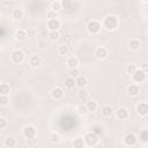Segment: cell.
I'll return each mask as SVG.
<instances>
[{"label": "cell", "instance_id": "obj_28", "mask_svg": "<svg viewBox=\"0 0 148 148\" xmlns=\"http://www.w3.org/2000/svg\"><path fill=\"white\" fill-rule=\"evenodd\" d=\"M140 47V40L136 38H133L130 40V49L131 50H139Z\"/></svg>", "mask_w": 148, "mask_h": 148}, {"label": "cell", "instance_id": "obj_19", "mask_svg": "<svg viewBox=\"0 0 148 148\" xmlns=\"http://www.w3.org/2000/svg\"><path fill=\"white\" fill-rule=\"evenodd\" d=\"M58 53L60 56H67L69 53V47L67 46V44H60L58 46Z\"/></svg>", "mask_w": 148, "mask_h": 148}, {"label": "cell", "instance_id": "obj_18", "mask_svg": "<svg viewBox=\"0 0 148 148\" xmlns=\"http://www.w3.org/2000/svg\"><path fill=\"white\" fill-rule=\"evenodd\" d=\"M10 92V87L7 83H0V95L8 96Z\"/></svg>", "mask_w": 148, "mask_h": 148}, {"label": "cell", "instance_id": "obj_12", "mask_svg": "<svg viewBox=\"0 0 148 148\" xmlns=\"http://www.w3.org/2000/svg\"><path fill=\"white\" fill-rule=\"evenodd\" d=\"M116 114H117V118L120 119V120H125V119H127L130 117V112H128V110L126 108H119L117 110Z\"/></svg>", "mask_w": 148, "mask_h": 148}, {"label": "cell", "instance_id": "obj_14", "mask_svg": "<svg viewBox=\"0 0 148 148\" xmlns=\"http://www.w3.org/2000/svg\"><path fill=\"white\" fill-rule=\"evenodd\" d=\"M127 92H128L131 96H136V95H139V92H140V88H139V86L135 84V83L130 84V86L127 87Z\"/></svg>", "mask_w": 148, "mask_h": 148}, {"label": "cell", "instance_id": "obj_25", "mask_svg": "<svg viewBox=\"0 0 148 148\" xmlns=\"http://www.w3.org/2000/svg\"><path fill=\"white\" fill-rule=\"evenodd\" d=\"M3 145L7 148H13V147L16 146V140L14 138H6L5 141H3Z\"/></svg>", "mask_w": 148, "mask_h": 148}, {"label": "cell", "instance_id": "obj_7", "mask_svg": "<svg viewBox=\"0 0 148 148\" xmlns=\"http://www.w3.org/2000/svg\"><path fill=\"white\" fill-rule=\"evenodd\" d=\"M46 25H47V29H49L50 31H58L59 28H60V25H61V22H60V20H58V18L47 20Z\"/></svg>", "mask_w": 148, "mask_h": 148}, {"label": "cell", "instance_id": "obj_21", "mask_svg": "<svg viewBox=\"0 0 148 148\" xmlns=\"http://www.w3.org/2000/svg\"><path fill=\"white\" fill-rule=\"evenodd\" d=\"M50 7H51V10H53V12H59L60 9H62V7H61V1H59V0H56V1H52L51 2V5H50Z\"/></svg>", "mask_w": 148, "mask_h": 148}, {"label": "cell", "instance_id": "obj_40", "mask_svg": "<svg viewBox=\"0 0 148 148\" xmlns=\"http://www.w3.org/2000/svg\"><path fill=\"white\" fill-rule=\"evenodd\" d=\"M38 46H39V49H45L46 47V42L45 40H39L38 42Z\"/></svg>", "mask_w": 148, "mask_h": 148}, {"label": "cell", "instance_id": "obj_38", "mask_svg": "<svg viewBox=\"0 0 148 148\" xmlns=\"http://www.w3.org/2000/svg\"><path fill=\"white\" fill-rule=\"evenodd\" d=\"M7 125H8L7 119H6V118H3V117H0V130L6 128V127H7Z\"/></svg>", "mask_w": 148, "mask_h": 148}, {"label": "cell", "instance_id": "obj_37", "mask_svg": "<svg viewBox=\"0 0 148 148\" xmlns=\"http://www.w3.org/2000/svg\"><path fill=\"white\" fill-rule=\"evenodd\" d=\"M79 74H80V71H79L77 68H74V69H71V73H69V76H71V77H73V79H75V77H77V76H80Z\"/></svg>", "mask_w": 148, "mask_h": 148}, {"label": "cell", "instance_id": "obj_24", "mask_svg": "<svg viewBox=\"0 0 148 148\" xmlns=\"http://www.w3.org/2000/svg\"><path fill=\"white\" fill-rule=\"evenodd\" d=\"M112 113H113L112 106H110V105H104V106L102 108V114H103L104 117H110Z\"/></svg>", "mask_w": 148, "mask_h": 148}, {"label": "cell", "instance_id": "obj_29", "mask_svg": "<svg viewBox=\"0 0 148 148\" xmlns=\"http://www.w3.org/2000/svg\"><path fill=\"white\" fill-rule=\"evenodd\" d=\"M77 98L80 99V101H86L87 98H88V92H87V90L86 89H79V91H77Z\"/></svg>", "mask_w": 148, "mask_h": 148}, {"label": "cell", "instance_id": "obj_4", "mask_svg": "<svg viewBox=\"0 0 148 148\" xmlns=\"http://www.w3.org/2000/svg\"><path fill=\"white\" fill-rule=\"evenodd\" d=\"M36 133H37L36 132V128L32 125H27L22 130V134H23V136L25 139H34L36 136Z\"/></svg>", "mask_w": 148, "mask_h": 148}, {"label": "cell", "instance_id": "obj_10", "mask_svg": "<svg viewBox=\"0 0 148 148\" xmlns=\"http://www.w3.org/2000/svg\"><path fill=\"white\" fill-rule=\"evenodd\" d=\"M136 111L139 113V116L141 117H146L148 114V105L146 102H141L136 105Z\"/></svg>", "mask_w": 148, "mask_h": 148}, {"label": "cell", "instance_id": "obj_20", "mask_svg": "<svg viewBox=\"0 0 148 148\" xmlns=\"http://www.w3.org/2000/svg\"><path fill=\"white\" fill-rule=\"evenodd\" d=\"M50 140L52 143H59L61 141V135L58 132H52L50 134Z\"/></svg>", "mask_w": 148, "mask_h": 148}, {"label": "cell", "instance_id": "obj_39", "mask_svg": "<svg viewBox=\"0 0 148 148\" xmlns=\"http://www.w3.org/2000/svg\"><path fill=\"white\" fill-rule=\"evenodd\" d=\"M71 5H72L71 1H61V7H65V9H67Z\"/></svg>", "mask_w": 148, "mask_h": 148}, {"label": "cell", "instance_id": "obj_2", "mask_svg": "<svg viewBox=\"0 0 148 148\" xmlns=\"http://www.w3.org/2000/svg\"><path fill=\"white\" fill-rule=\"evenodd\" d=\"M99 139H98V135L95 133V132H88L84 134L83 136V142L86 146L88 147H95L97 143H98Z\"/></svg>", "mask_w": 148, "mask_h": 148}, {"label": "cell", "instance_id": "obj_41", "mask_svg": "<svg viewBox=\"0 0 148 148\" xmlns=\"http://www.w3.org/2000/svg\"><path fill=\"white\" fill-rule=\"evenodd\" d=\"M142 72H145V73H147V64L145 62V64H142V67L140 68Z\"/></svg>", "mask_w": 148, "mask_h": 148}, {"label": "cell", "instance_id": "obj_34", "mask_svg": "<svg viewBox=\"0 0 148 148\" xmlns=\"http://www.w3.org/2000/svg\"><path fill=\"white\" fill-rule=\"evenodd\" d=\"M25 32H27V37H29V38H32L36 36V30L34 28H28L25 30Z\"/></svg>", "mask_w": 148, "mask_h": 148}, {"label": "cell", "instance_id": "obj_16", "mask_svg": "<svg viewBox=\"0 0 148 148\" xmlns=\"http://www.w3.org/2000/svg\"><path fill=\"white\" fill-rule=\"evenodd\" d=\"M88 84V81L84 76H77L75 80V86H77L80 89H84V87Z\"/></svg>", "mask_w": 148, "mask_h": 148}, {"label": "cell", "instance_id": "obj_13", "mask_svg": "<svg viewBox=\"0 0 148 148\" xmlns=\"http://www.w3.org/2000/svg\"><path fill=\"white\" fill-rule=\"evenodd\" d=\"M66 65H67V67L71 68V69L77 68V66H79V59H77L76 57H69V58H67Z\"/></svg>", "mask_w": 148, "mask_h": 148}, {"label": "cell", "instance_id": "obj_1", "mask_svg": "<svg viewBox=\"0 0 148 148\" xmlns=\"http://www.w3.org/2000/svg\"><path fill=\"white\" fill-rule=\"evenodd\" d=\"M103 25V28H105L106 30L109 31H113L118 28L119 25V21H118V17L114 16V15H106L104 18H103V22L101 23Z\"/></svg>", "mask_w": 148, "mask_h": 148}, {"label": "cell", "instance_id": "obj_33", "mask_svg": "<svg viewBox=\"0 0 148 148\" xmlns=\"http://www.w3.org/2000/svg\"><path fill=\"white\" fill-rule=\"evenodd\" d=\"M138 68H136V66L135 65H133V64H131V65H128L127 66V68H126V73L128 74V75H133L134 73H135V71H136Z\"/></svg>", "mask_w": 148, "mask_h": 148}, {"label": "cell", "instance_id": "obj_5", "mask_svg": "<svg viewBox=\"0 0 148 148\" xmlns=\"http://www.w3.org/2000/svg\"><path fill=\"white\" fill-rule=\"evenodd\" d=\"M10 58L14 64H21L24 60V52L21 50H14L10 54Z\"/></svg>", "mask_w": 148, "mask_h": 148}, {"label": "cell", "instance_id": "obj_23", "mask_svg": "<svg viewBox=\"0 0 148 148\" xmlns=\"http://www.w3.org/2000/svg\"><path fill=\"white\" fill-rule=\"evenodd\" d=\"M65 87H66L67 89H73V88L75 87V79H73V77H71V76L66 77V79H65Z\"/></svg>", "mask_w": 148, "mask_h": 148}, {"label": "cell", "instance_id": "obj_31", "mask_svg": "<svg viewBox=\"0 0 148 148\" xmlns=\"http://www.w3.org/2000/svg\"><path fill=\"white\" fill-rule=\"evenodd\" d=\"M49 37H50V39L51 40H58L59 39V37H60V32L59 31H50L49 32Z\"/></svg>", "mask_w": 148, "mask_h": 148}, {"label": "cell", "instance_id": "obj_11", "mask_svg": "<svg viewBox=\"0 0 148 148\" xmlns=\"http://www.w3.org/2000/svg\"><path fill=\"white\" fill-rule=\"evenodd\" d=\"M95 56L97 59H104L108 56V49L104 46H98L95 50Z\"/></svg>", "mask_w": 148, "mask_h": 148}, {"label": "cell", "instance_id": "obj_35", "mask_svg": "<svg viewBox=\"0 0 148 148\" xmlns=\"http://www.w3.org/2000/svg\"><path fill=\"white\" fill-rule=\"evenodd\" d=\"M8 103H9L8 96H2V95H0V105L6 106V105H8Z\"/></svg>", "mask_w": 148, "mask_h": 148}, {"label": "cell", "instance_id": "obj_36", "mask_svg": "<svg viewBox=\"0 0 148 148\" xmlns=\"http://www.w3.org/2000/svg\"><path fill=\"white\" fill-rule=\"evenodd\" d=\"M46 17H47L49 20H53V18H57V13L50 9V10L46 13Z\"/></svg>", "mask_w": 148, "mask_h": 148}, {"label": "cell", "instance_id": "obj_26", "mask_svg": "<svg viewBox=\"0 0 148 148\" xmlns=\"http://www.w3.org/2000/svg\"><path fill=\"white\" fill-rule=\"evenodd\" d=\"M86 106H87L88 111H91V112H92V111H96V110H97V102L94 101V99H91V101L87 102Z\"/></svg>", "mask_w": 148, "mask_h": 148}, {"label": "cell", "instance_id": "obj_17", "mask_svg": "<svg viewBox=\"0 0 148 148\" xmlns=\"http://www.w3.org/2000/svg\"><path fill=\"white\" fill-rule=\"evenodd\" d=\"M29 64L31 67H38L42 64V58L39 56H32L29 60Z\"/></svg>", "mask_w": 148, "mask_h": 148}, {"label": "cell", "instance_id": "obj_32", "mask_svg": "<svg viewBox=\"0 0 148 148\" xmlns=\"http://www.w3.org/2000/svg\"><path fill=\"white\" fill-rule=\"evenodd\" d=\"M140 140H141L143 143H147V142H148V131H147V130H143V131L140 133Z\"/></svg>", "mask_w": 148, "mask_h": 148}, {"label": "cell", "instance_id": "obj_8", "mask_svg": "<svg viewBox=\"0 0 148 148\" xmlns=\"http://www.w3.org/2000/svg\"><path fill=\"white\" fill-rule=\"evenodd\" d=\"M146 76H147V73L142 72L140 68H139V69H136V71H135V73L132 75L133 81H134V82H136V83H141V82H143V81L146 80Z\"/></svg>", "mask_w": 148, "mask_h": 148}, {"label": "cell", "instance_id": "obj_6", "mask_svg": "<svg viewBox=\"0 0 148 148\" xmlns=\"http://www.w3.org/2000/svg\"><path fill=\"white\" fill-rule=\"evenodd\" d=\"M123 141H124V143H125L127 147H133V146L136 145L138 138H136V135L133 134V133H127V134L124 136Z\"/></svg>", "mask_w": 148, "mask_h": 148}, {"label": "cell", "instance_id": "obj_27", "mask_svg": "<svg viewBox=\"0 0 148 148\" xmlns=\"http://www.w3.org/2000/svg\"><path fill=\"white\" fill-rule=\"evenodd\" d=\"M76 112H77L80 116H86L89 111H88V109H87L86 104H80V105L76 108Z\"/></svg>", "mask_w": 148, "mask_h": 148}, {"label": "cell", "instance_id": "obj_30", "mask_svg": "<svg viewBox=\"0 0 148 148\" xmlns=\"http://www.w3.org/2000/svg\"><path fill=\"white\" fill-rule=\"evenodd\" d=\"M73 146H74V148H83L86 145H84L82 138H76V139H74V141H73Z\"/></svg>", "mask_w": 148, "mask_h": 148}, {"label": "cell", "instance_id": "obj_15", "mask_svg": "<svg viewBox=\"0 0 148 148\" xmlns=\"http://www.w3.org/2000/svg\"><path fill=\"white\" fill-rule=\"evenodd\" d=\"M10 15H12V17H13V18H15V20H20V18H22V17H23V9H22V8L16 7V8H14V9L12 10Z\"/></svg>", "mask_w": 148, "mask_h": 148}, {"label": "cell", "instance_id": "obj_22", "mask_svg": "<svg viewBox=\"0 0 148 148\" xmlns=\"http://www.w3.org/2000/svg\"><path fill=\"white\" fill-rule=\"evenodd\" d=\"M27 37V32L24 29H17L16 32H15V38L17 40H23L24 38Z\"/></svg>", "mask_w": 148, "mask_h": 148}, {"label": "cell", "instance_id": "obj_9", "mask_svg": "<svg viewBox=\"0 0 148 148\" xmlns=\"http://www.w3.org/2000/svg\"><path fill=\"white\" fill-rule=\"evenodd\" d=\"M64 95H65V92H64L62 88H60V87H56V88H53L51 90V97L53 99H56V101L61 99L64 97Z\"/></svg>", "mask_w": 148, "mask_h": 148}, {"label": "cell", "instance_id": "obj_3", "mask_svg": "<svg viewBox=\"0 0 148 148\" xmlns=\"http://www.w3.org/2000/svg\"><path fill=\"white\" fill-rule=\"evenodd\" d=\"M101 29H102V24L97 20H91L87 24V31L91 35H97L101 31Z\"/></svg>", "mask_w": 148, "mask_h": 148}]
</instances>
